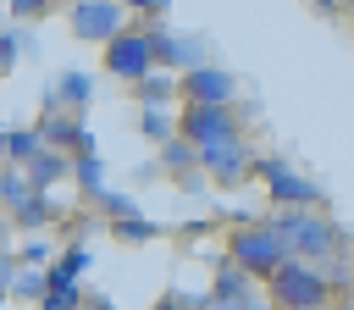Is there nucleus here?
<instances>
[{
	"instance_id": "obj_7",
	"label": "nucleus",
	"mask_w": 354,
	"mask_h": 310,
	"mask_svg": "<svg viewBox=\"0 0 354 310\" xmlns=\"http://www.w3.org/2000/svg\"><path fill=\"white\" fill-rule=\"evenodd\" d=\"M149 28V39H155V55H160V66L166 72H194V66H205L210 61V33H194V28H171L166 17H155V22H144Z\"/></svg>"
},
{
	"instance_id": "obj_39",
	"label": "nucleus",
	"mask_w": 354,
	"mask_h": 310,
	"mask_svg": "<svg viewBox=\"0 0 354 310\" xmlns=\"http://www.w3.org/2000/svg\"><path fill=\"white\" fill-rule=\"evenodd\" d=\"M0 11H6V6H0Z\"/></svg>"
},
{
	"instance_id": "obj_17",
	"label": "nucleus",
	"mask_w": 354,
	"mask_h": 310,
	"mask_svg": "<svg viewBox=\"0 0 354 310\" xmlns=\"http://www.w3.org/2000/svg\"><path fill=\"white\" fill-rule=\"evenodd\" d=\"M55 100H61L66 111H77V116H83V111H88V100H94V72H77V66H72V72H61V78H55Z\"/></svg>"
},
{
	"instance_id": "obj_31",
	"label": "nucleus",
	"mask_w": 354,
	"mask_h": 310,
	"mask_svg": "<svg viewBox=\"0 0 354 310\" xmlns=\"http://www.w3.org/2000/svg\"><path fill=\"white\" fill-rule=\"evenodd\" d=\"M205 183H210V177H205V172H183V177H177V188H183V194H199V188H205Z\"/></svg>"
},
{
	"instance_id": "obj_20",
	"label": "nucleus",
	"mask_w": 354,
	"mask_h": 310,
	"mask_svg": "<svg viewBox=\"0 0 354 310\" xmlns=\"http://www.w3.org/2000/svg\"><path fill=\"white\" fill-rule=\"evenodd\" d=\"M155 161H160V166H171V177H183V172H199V149H194L183 133H177V138H166Z\"/></svg>"
},
{
	"instance_id": "obj_3",
	"label": "nucleus",
	"mask_w": 354,
	"mask_h": 310,
	"mask_svg": "<svg viewBox=\"0 0 354 310\" xmlns=\"http://www.w3.org/2000/svg\"><path fill=\"white\" fill-rule=\"evenodd\" d=\"M266 299H271L277 310H332L337 288H332V277H326L321 266H310V260H288V266L266 282Z\"/></svg>"
},
{
	"instance_id": "obj_32",
	"label": "nucleus",
	"mask_w": 354,
	"mask_h": 310,
	"mask_svg": "<svg viewBox=\"0 0 354 310\" xmlns=\"http://www.w3.org/2000/svg\"><path fill=\"white\" fill-rule=\"evenodd\" d=\"M11 232H17V227H11V210H0V255L11 249Z\"/></svg>"
},
{
	"instance_id": "obj_29",
	"label": "nucleus",
	"mask_w": 354,
	"mask_h": 310,
	"mask_svg": "<svg viewBox=\"0 0 354 310\" xmlns=\"http://www.w3.org/2000/svg\"><path fill=\"white\" fill-rule=\"evenodd\" d=\"M122 6H127V17H144V22H155V17L171 11V0H122Z\"/></svg>"
},
{
	"instance_id": "obj_26",
	"label": "nucleus",
	"mask_w": 354,
	"mask_h": 310,
	"mask_svg": "<svg viewBox=\"0 0 354 310\" xmlns=\"http://www.w3.org/2000/svg\"><path fill=\"white\" fill-rule=\"evenodd\" d=\"M50 6H55V0H6V11H11V22H17V28H33Z\"/></svg>"
},
{
	"instance_id": "obj_12",
	"label": "nucleus",
	"mask_w": 354,
	"mask_h": 310,
	"mask_svg": "<svg viewBox=\"0 0 354 310\" xmlns=\"http://www.w3.org/2000/svg\"><path fill=\"white\" fill-rule=\"evenodd\" d=\"M39 310H88V293H83L77 277H66L61 266H50V271H44V299H39Z\"/></svg>"
},
{
	"instance_id": "obj_23",
	"label": "nucleus",
	"mask_w": 354,
	"mask_h": 310,
	"mask_svg": "<svg viewBox=\"0 0 354 310\" xmlns=\"http://www.w3.org/2000/svg\"><path fill=\"white\" fill-rule=\"evenodd\" d=\"M28 194H33L28 172H22V166H0V210H17Z\"/></svg>"
},
{
	"instance_id": "obj_34",
	"label": "nucleus",
	"mask_w": 354,
	"mask_h": 310,
	"mask_svg": "<svg viewBox=\"0 0 354 310\" xmlns=\"http://www.w3.org/2000/svg\"><path fill=\"white\" fill-rule=\"evenodd\" d=\"M149 310H188V304H183V299H155Z\"/></svg>"
},
{
	"instance_id": "obj_22",
	"label": "nucleus",
	"mask_w": 354,
	"mask_h": 310,
	"mask_svg": "<svg viewBox=\"0 0 354 310\" xmlns=\"http://www.w3.org/2000/svg\"><path fill=\"white\" fill-rule=\"evenodd\" d=\"M55 255H61V249H55V244H50L44 232H39V238H22V244H17V260H22L28 271H50V266H55Z\"/></svg>"
},
{
	"instance_id": "obj_36",
	"label": "nucleus",
	"mask_w": 354,
	"mask_h": 310,
	"mask_svg": "<svg viewBox=\"0 0 354 310\" xmlns=\"http://www.w3.org/2000/svg\"><path fill=\"white\" fill-rule=\"evenodd\" d=\"M6 299H11V288H0V310H6Z\"/></svg>"
},
{
	"instance_id": "obj_5",
	"label": "nucleus",
	"mask_w": 354,
	"mask_h": 310,
	"mask_svg": "<svg viewBox=\"0 0 354 310\" xmlns=\"http://www.w3.org/2000/svg\"><path fill=\"white\" fill-rule=\"evenodd\" d=\"M100 61H105V72H111V78H122L127 89H138L144 78H155V72H160V55H155V39H149V28H144V22L122 28V33L100 50Z\"/></svg>"
},
{
	"instance_id": "obj_27",
	"label": "nucleus",
	"mask_w": 354,
	"mask_h": 310,
	"mask_svg": "<svg viewBox=\"0 0 354 310\" xmlns=\"http://www.w3.org/2000/svg\"><path fill=\"white\" fill-rule=\"evenodd\" d=\"M11 299H33V310H39V299H44V271H28V266H22V277L11 282Z\"/></svg>"
},
{
	"instance_id": "obj_9",
	"label": "nucleus",
	"mask_w": 354,
	"mask_h": 310,
	"mask_svg": "<svg viewBox=\"0 0 354 310\" xmlns=\"http://www.w3.org/2000/svg\"><path fill=\"white\" fill-rule=\"evenodd\" d=\"M254 149H249V138H232V144H210V149H199V172L216 183V188H238V183H249L254 177Z\"/></svg>"
},
{
	"instance_id": "obj_35",
	"label": "nucleus",
	"mask_w": 354,
	"mask_h": 310,
	"mask_svg": "<svg viewBox=\"0 0 354 310\" xmlns=\"http://www.w3.org/2000/svg\"><path fill=\"white\" fill-rule=\"evenodd\" d=\"M332 310H354V293H348V299H337V304H332Z\"/></svg>"
},
{
	"instance_id": "obj_21",
	"label": "nucleus",
	"mask_w": 354,
	"mask_h": 310,
	"mask_svg": "<svg viewBox=\"0 0 354 310\" xmlns=\"http://www.w3.org/2000/svg\"><path fill=\"white\" fill-rule=\"evenodd\" d=\"M105 232H111L116 244H155V238H160V221H149V216H127V221H105Z\"/></svg>"
},
{
	"instance_id": "obj_28",
	"label": "nucleus",
	"mask_w": 354,
	"mask_h": 310,
	"mask_svg": "<svg viewBox=\"0 0 354 310\" xmlns=\"http://www.w3.org/2000/svg\"><path fill=\"white\" fill-rule=\"evenodd\" d=\"M22 61V28H0V78Z\"/></svg>"
},
{
	"instance_id": "obj_10",
	"label": "nucleus",
	"mask_w": 354,
	"mask_h": 310,
	"mask_svg": "<svg viewBox=\"0 0 354 310\" xmlns=\"http://www.w3.org/2000/svg\"><path fill=\"white\" fill-rule=\"evenodd\" d=\"M183 105H238V72H227L221 61L183 72Z\"/></svg>"
},
{
	"instance_id": "obj_37",
	"label": "nucleus",
	"mask_w": 354,
	"mask_h": 310,
	"mask_svg": "<svg viewBox=\"0 0 354 310\" xmlns=\"http://www.w3.org/2000/svg\"><path fill=\"white\" fill-rule=\"evenodd\" d=\"M0 161H6V133H0Z\"/></svg>"
},
{
	"instance_id": "obj_11",
	"label": "nucleus",
	"mask_w": 354,
	"mask_h": 310,
	"mask_svg": "<svg viewBox=\"0 0 354 310\" xmlns=\"http://www.w3.org/2000/svg\"><path fill=\"white\" fill-rule=\"evenodd\" d=\"M39 133H44V144L50 149H61V155H94V133L83 127V116L77 111H66V105H55V111H39V122H33Z\"/></svg>"
},
{
	"instance_id": "obj_8",
	"label": "nucleus",
	"mask_w": 354,
	"mask_h": 310,
	"mask_svg": "<svg viewBox=\"0 0 354 310\" xmlns=\"http://www.w3.org/2000/svg\"><path fill=\"white\" fill-rule=\"evenodd\" d=\"M66 28H72V39H83V44H111L122 28H133L127 22V6L122 0H66Z\"/></svg>"
},
{
	"instance_id": "obj_33",
	"label": "nucleus",
	"mask_w": 354,
	"mask_h": 310,
	"mask_svg": "<svg viewBox=\"0 0 354 310\" xmlns=\"http://www.w3.org/2000/svg\"><path fill=\"white\" fill-rule=\"evenodd\" d=\"M304 6H315L321 17H332V11H337V0H304Z\"/></svg>"
},
{
	"instance_id": "obj_13",
	"label": "nucleus",
	"mask_w": 354,
	"mask_h": 310,
	"mask_svg": "<svg viewBox=\"0 0 354 310\" xmlns=\"http://www.w3.org/2000/svg\"><path fill=\"white\" fill-rule=\"evenodd\" d=\"M61 216H66V210H61L50 194H28V199L11 210V227H17V232H28V238H39V232H44L50 221H61Z\"/></svg>"
},
{
	"instance_id": "obj_6",
	"label": "nucleus",
	"mask_w": 354,
	"mask_h": 310,
	"mask_svg": "<svg viewBox=\"0 0 354 310\" xmlns=\"http://www.w3.org/2000/svg\"><path fill=\"white\" fill-rule=\"evenodd\" d=\"M177 133L194 149L232 144V138H243V111L238 105H177Z\"/></svg>"
},
{
	"instance_id": "obj_25",
	"label": "nucleus",
	"mask_w": 354,
	"mask_h": 310,
	"mask_svg": "<svg viewBox=\"0 0 354 310\" xmlns=\"http://www.w3.org/2000/svg\"><path fill=\"white\" fill-rule=\"evenodd\" d=\"M100 216H105V221H127V216H144V205H138L133 194H122V188H111V194L100 199Z\"/></svg>"
},
{
	"instance_id": "obj_1",
	"label": "nucleus",
	"mask_w": 354,
	"mask_h": 310,
	"mask_svg": "<svg viewBox=\"0 0 354 310\" xmlns=\"http://www.w3.org/2000/svg\"><path fill=\"white\" fill-rule=\"evenodd\" d=\"M266 221L277 227V238L288 244V255H293V260H310V266H321V271L337 260L343 232H337L321 210H271Z\"/></svg>"
},
{
	"instance_id": "obj_18",
	"label": "nucleus",
	"mask_w": 354,
	"mask_h": 310,
	"mask_svg": "<svg viewBox=\"0 0 354 310\" xmlns=\"http://www.w3.org/2000/svg\"><path fill=\"white\" fill-rule=\"evenodd\" d=\"M138 133L160 149L166 138H177V111H166V105H144V111H138Z\"/></svg>"
},
{
	"instance_id": "obj_4",
	"label": "nucleus",
	"mask_w": 354,
	"mask_h": 310,
	"mask_svg": "<svg viewBox=\"0 0 354 310\" xmlns=\"http://www.w3.org/2000/svg\"><path fill=\"white\" fill-rule=\"evenodd\" d=\"M254 177L266 183L271 210H321V205H326L321 183H315V177H304L299 166H288L282 155H260V161H254Z\"/></svg>"
},
{
	"instance_id": "obj_2",
	"label": "nucleus",
	"mask_w": 354,
	"mask_h": 310,
	"mask_svg": "<svg viewBox=\"0 0 354 310\" xmlns=\"http://www.w3.org/2000/svg\"><path fill=\"white\" fill-rule=\"evenodd\" d=\"M221 249H227V260H232L238 271H249L254 282H271V277L293 260V255H288V244L277 238V227H271L266 216H260V221H249V227H232Z\"/></svg>"
},
{
	"instance_id": "obj_24",
	"label": "nucleus",
	"mask_w": 354,
	"mask_h": 310,
	"mask_svg": "<svg viewBox=\"0 0 354 310\" xmlns=\"http://www.w3.org/2000/svg\"><path fill=\"white\" fill-rule=\"evenodd\" d=\"M55 266H61L66 277H77V282H83V271L94 266V255H88V244H83V238H66V249L55 255Z\"/></svg>"
},
{
	"instance_id": "obj_15",
	"label": "nucleus",
	"mask_w": 354,
	"mask_h": 310,
	"mask_svg": "<svg viewBox=\"0 0 354 310\" xmlns=\"http://www.w3.org/2000/svg\"><path fill=\"white\" fill-rule=\"evenodd\" d=\"M133 100H138V111H144V105H166V111H171V100H177V105H183V78H177V72H166V66H160V72H155V78H144V83H138V89H133Z\"/></svg>"
},
{
	"instance_id": "obj_16",
	"label": "nucleus",
	"mask_w": 354,
	"mask_h": 310,
	"mask_svg": "<svg viewBox=\"0 0 354 310\" xmlns=\"http://www.w3.org/2000/svg\"><path fill=\"white\" fill-rule=\"evenodd\" d=\"M72 183H77V194H83L88 205H100V199L111 194V183H105V161H100V155H72Z\"/></svg>"
},
{
	"instance_id": "obj_30",
	"label": "nucleus",
	"mask_w": 354,
	"mask_h": 310,
	"mask_svg": "<svg viewBox=\"0 0 354 310\" xmlns=\"http://www.w3.org/2000/svg\"><path fill=\"white\" fill-rule=\"evenodd\" d=\"M17 277H22V260H17V249H6L0 255V288H11Z\"/></svg>"
},
{
	"instance_id": "obj_19",
	"label": "nucleus",
	"mask_w": 354,
	"mask_h": 310,
	"mask_svg": "<svg viewBox=\"0 0 354 310\" xmlns=\"http://www.w3.org/2000/svg\"><path fill=\"white\" fill-rule=\"evenodd\" d=\"M39 149H44V133L39 127H11L6 133V166H28Z\"/></svg>"
},
{
	"instance_id": "obj_14",
	"label": "nucleus",
	"mask_w": 354,
	"mask_h": 310,
	"mask_svg": "<svg viewBox=\"0 0 354 310\" xmlns=\"http://www.w3.org/2000/svg\"><path fill=\"white\" fill-rule=\"evenodd\" d=\"M22 172H28L33 194H50V188H55L61 177H72V155H61V149H50V144H44V149H39V155H33V161H28Z\"/></svg>"
},
{
	"instance_id": "obj_38",
	"label": "nucleus",
	"mask_w": 354,
	"mask_h": 310,
	"mask_svg": "<svg viewBox=\"0 0 354 310\" xmlns=\"http://www.w3.org/2000/svg\"><path fill=\"white\" fill-rule=\"evenodd\" d=\"M337 6H354V0H337Z\"/></svg>"
}]
</instances>
